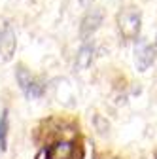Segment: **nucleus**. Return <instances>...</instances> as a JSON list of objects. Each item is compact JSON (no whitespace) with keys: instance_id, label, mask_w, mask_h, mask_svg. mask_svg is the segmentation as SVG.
<instances>
[{"instance_id":"f257e3e1","label":"nucleus","mask_w":157,"mask_h":159,"mask_svg":"<svg viewBox=\"0 0 157 159\" xmlns=\"http://www.w3.org/2000/svg\"><path fill=\"white\" fill-rule=\"evenodd\" d=\"M142 27V13L138 8H125L117 13V29L125 42L136 40Z\"/></svg>"},{"instance_id":"f03ea898","label":"nucleus","mask_w":157,"mask_h":159,"mask_svg":"<svg viewBox=\"0 0 157 159\" xmlns=\"http://www.w3.org/2000/svg\"><path fill=\"white\" fill-rule=\"evenodd\" d=\"M15 78H17V84H19V87H21V91L29 98H38V97L44 95L46 85L40 82V80H36L25 65H19L15 68Z\"/></svg>"},{"instance_id":"7ed1b4c3","label":"nucleus","mask_w":157,"mask_h":159,"mask_svg":"<svg viewBox=\"0 0 157 159\" xmlns=\"http://www.w3.org/2000/svg\"><path fill=\"white\" fill-rule=\"evenodd\" d=\"M102 19H104V11L101 8L89 10L83 15L82 23H80V38L82 40H89L96 30H99V27L102 25Z\"/></svg>"},{"instance_id":"20e7f679","label":"nucleus","mask_w":157,"mask_h":159,"mask_svg":"<svg viewBox=\"0 0 157 159\" xmlns=\"http://www.w3.org/2000/svg\"><path fill=\"white\" fill-rule=\"evenodd\" d=\"M153 59H155L153 46L148 42V40L140 38L138 42H136V48H134V63H136L138 72H146L153 65Z\"/></svg>"},{"instance_id":"39448f33","label":"nucleus","mask_w":157,"mask_h":159,"mask_svg":"<svg viewBox=\"0 0 157 159\" xmlns=\"http://www.w3.org/2000/svg\"><path fill=\"white\" fill-rule=\"evenodd\" d=\"M15 48H17L15 32L10 23H4L0 27V57H2V61H6V63L11 61L15 55Z\"/></svg>"},{"instance_id":"423d86ee","label":"nucleus","mask_w":157,"mask_h":159,"mask_svg":"<svg viewBox=\"0 0 157 159\" xmlns=\"http://www.w3.org/2000/svg\"><path fill=\"white\" fill-rule=\"evenodd\" d=\"M93 59H95V46L93 44H83L78 51L76 57V70H85L93 65Z\"/></svg>"},{"instance_id":"0eeeda50","label":"nucleus","mask_w":157,"mask_h":159,"mask_svg":"<svg viewBox=\"0 0 157 159\" xmlns=\"http://www.w3.org/2000/svg\"><path fill=\"white\" fill-rule=\"evenodd\" d=\"M8 110H2V114H0V150L2 152L8 150Z\"/></svg>"},{"instance_id":"6e6552de","label":"nucleus","mask_w":157,"mask_h":159,"mask_svg":"<svg viewBox=\"0 0 157 159\" xmlns=\"http://www.w3.org/2000/svg\"><path fill=\"white\" fill-rule=\"evenodd\" d=\"M93 123H95V127H96V131H99V133H106L110 129V123L106 121L102 116H95L93 117Z\"/></svg>"},{"instance_id":"1a4fd4ad","label":"nucleus","mask_w":157,"mask_h":159,"mask_svg":"<svg viewBox=\"0 0 157 159\" xmlns=\"http://www.w3.org/2000/svg\"><path fill=\"white\" fill-rule=\"evenodd\" d=\"M93 2V0H80V4H83V6H89Z\"/></svg>"},{"instance_id":"9d476101","label":"nucleus","mask_w":157,"mask_h":159,"mask_svg":"<svg viewBox=\"0 0 157 159\" xmlns=\"http://www.w3.org/2000/svg\"><path fill=\"white\" fill-rule=\"evenodd\" d=\"M153 49H155V55H157V38H155V46H153Z\"/></svg>"},{"instance_id":"9b49d317","label":"nucleus","mask_w":157,"mask_h":159,"mask_svg":"<svg viewBox=\"0 0 157 159\" xmlns=\"http://www.w3.org/2000/svg\"><path fill=\"white\" fill-rule=\"evenodd\" d=\"M155 159H157V155H155Z\"/></svg>"}]
</instances>
